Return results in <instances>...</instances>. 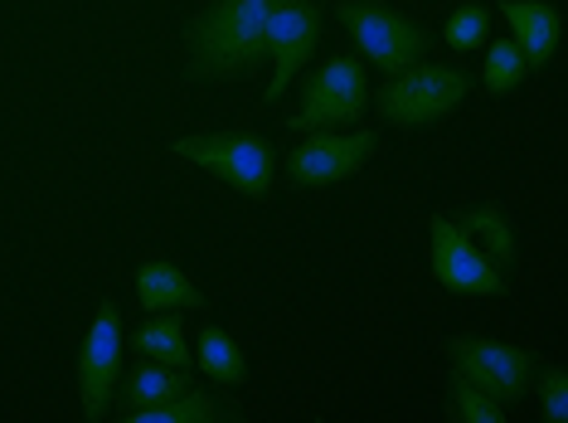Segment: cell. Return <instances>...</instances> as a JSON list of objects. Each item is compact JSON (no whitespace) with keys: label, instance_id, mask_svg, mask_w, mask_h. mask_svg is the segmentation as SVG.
<instances>
[{"label":"cell","instance_id":"1","mask_svg":"<svg viewBox=\"0 0 568 423\" xmlns=\"http://www.w3.org/2000/svg\"><path fill=\"white\" fill-rule=\"evenodd\" d=\"M277 0H219L210 16L200 20V30L190 34V59L210 79H239V73L257 69L263 54L267 16Z\"/></svg>","mask_w":568,"mask_h":423},{"label":"cell","instance_id":"2","mask_svg":"<svg viewBox=\"0 0 568 423\" xmlns=\"http://www.w3.org/2000/svg\"><path fill=\"white\" fill-rule=\"evenodd\" d=\"M175 157L190 165H204L210 175H219L224 185H234L239 195L263 200L277 185V157L267 141H257L253 132H214V137H180Z\"/></svg>","mask_w":568,"mask_h":423},{"label":"cell","instance_id":"3","mask_svg":"<svg viewBox=\"0 0 568 423\" xmlns=\"http://www.w3.org/2000/svg\"><path fill=\"white\" fill-rule=\"evenodd\" d=\"M341 20L351 24L355 44H359V59H369L379 73H404L413 69L418 59H428V30H423L413 16L394 6H379V0H351L341 6Z\"/></svg>","mask_w":568,"mask_h":423},{"label":"cell","instance_id":"4","mask_svg":"<svg viewBox=\"0 0 568 423\" xmlns=\"http://www.w3.org/2000/svg\"><path fill=\"white\" fill-rule=\"evenodd\" d=\"M369 108V69L355 54H335L306 79L302 88V108L292 112V132H326V127H345L355 118H365Z\"/></svg>","mask_w":568,"mask_h":423},{"label":"cell","instance_id":"5","mask_svg":"<svg viewBox=\"0 0 568 423\" xmlns=\"http://www.w3.org/2000/svg\"><path fill=\"white\" fill-rule=\"evenodd\" d=\"M471 83L462 69H447V63H413V69L394 73L389 83L379 88V118L398 122V127H423L437 122L447 112H457L467 102Z\"/></svg>","mask_w":568,"mask_h":423},{"label":"cell","instance_id":"6","mask_svg":"<svg viewBox=\"0 0 568 423\" xmlns=\"http://www.w3.org/2000/svg\"><path fill=\"white\" fill-rule=\"evenodd\" d=\"M433 278L447 292H467V298H500L506 292L500 263L486 259L476 234L457 220H433Z\"/></svg>","mask_w":568,"mask_h":423},{"label":"cell","instance_id":"7","mask_svg":"<svg viewBox=\"0 0 568 423\" xmlns=\"http://www.w3.org/2000/svg\"><path fill=\"white\" fill-rule=\"evenodd\" d=\"M374 151H379V137L374 132H341V127L306 132V141L292 147V157H287V181L296 190H321L335 181H351Z\"/></svg>","mask_w":568,"mask_h":423},{"label":"cell","instance_id":"8","mask_svg":"<svg viewBox=\"0 0 568 423\" xmlns=\"http://www.w3.org/2000/svg\"><path fill=\"white\" fill-rule=\"evenodd\" d=\"M321 44V6L316 0H277L273 16H267V34H263V54L273 59V83L267 98H282L287 83H296V73L306 69V59Z\"/></svg>","mask_w":568,"mask_h":423},{"label":"cell","instance_id":"9","mask_svg":"<svg viewBox=\"0 0 568 423\" xmlns=\"http://www.w3.org/2000/svg\"><path fill=\"white\" fill-rule=\"evenodd\" d=\"M122 380V312L118 302H102L88 326L83 355H79V400H83V419H102L118 394Z\"/></svg>","mask_w":568,"mask_h":423},{"label":"cell","instance_id":"10","mask_svg":"<svg viewBox=\"0 0 568 423\" xmlns=\"http://www.w3.org/2000/svg\"><path fill=\"white\" fill-rule=\"evenodd\" d=\"M452 375L481 384L486 394H496L500 404H515L529 394L535 384V361L520 345H500V341H452Z\"/></svg>","mask_w":568,"mask_h":423},{"label":"cell","instance_id":"11","mask_svg":"<svg viewBox=\"0 0 568 423\" xmlns=\"http://www.w3.org/2000/svg\"><path fill=\"white\" fill-rule=\"evenodd\" d=\"M500 20L510 24V40L520 44L529 69H545V63L559 54L564 20L549 0H500Z\"/></svg>","mask_w":568,"mask_h":423},{"label":"cell","instance_id":"12","mask_svg":"<svg viewBox=\"0 0 568 423\" xmlns=\"http://www.w3.org/2000/svg\"><path fill=\"white\" fill-rule=\"evenodd\" d=\"M136 302L141 312H175V306H204L200 288L171 263H141L136 273Z\"/></svg>","mask_w":568,"mask_h":423},{"label":"cell","instance_id":"13","mask_svg":"<svg viewBox=\"0 0 568 423\" xmlns=\"http://www.w3.org/2000/svg\"><path fill=\"white\" fill-rule=\"evenodd\" d=\"M122 419L126 423H219V419H234V414H224V409H219L210 394L180 390V394H171V400H161V404L126 409Z\"/></svg>","mask_w":568,"mask_h":423},{"label":"cell","instance_id":"14","mask_svg":"<svg viewBox=\"0 0 568 423\" xmlns=\"http://www.w3.org/2000/svg\"><path fill=\"white\" fill-rule=\"evenodd\" d=\"M132 351L141 361H161L171 370H190V345H185V326L175 322V316H156L151 312V322L132 336Z\"/></svg>","mask_w":568,"mask_h":423},{"label":"cell","instance_id":"15","mask_svg":"<svg viewBox=\"0 0 568 423\" xmlns=\"http://www.w3.org/2000/svg\"><path fill=\"white\" fill-rule=\"evenodd\" d=\"M195 365L210 375L214 384H243V375H248V361H243V345L229 336V331H200V351H195Z\"/></svg>","mask_w":568,"mask_h":423},{"label":"cell","instance_id":"16","mask_svg":"<svg viewBox=\"0 0 568 423\" xmlns=\"http://www.w3.org/2000/svg\"><path fill=\"white\" fill-rule=\"evenodd\" d=\"M185 375L190 370H171L161 361H141L132 370V380H126V409H146V404L171 400V394L185 390Z\"/></svg>","mask_w":568,"mask_h":423},{"label":"cell","instance_id":"17","mask_svg":"<svg viewBox=\"0 0 568 423\" xmlns=\"http://www.w3.org/2000/svg\"><path fill=\"white\" fill-rule=\"evenodd\" d=\"M481 54H486L481 59V83L490 88V93H510V88H520L529 79V59L520 54L515 40H496V44L486 40Z\"/></svg>","mask_w":568,"mask_h":423},{"label":"cell","instance_id":"18","mask_svg":"<svg viewBox=\"0 0 568 423\" xmlns=\"http://www.w3.org/2000/svg\"><path fill=\"white\" fill-rule=\"evenodd\" d=\"M443 40L452 49H462V54H476V49H486L490 40V10L486 6H457L443 24Z\"/></svg>","mask_w":568,"mask_h":423},{"label":"cell","instance_id":"19","mask_svg":"<svg viewBox=\"0 0 568 423\" xmlns=\"http://www.w3.org/2000/svg\"><path fill=\"white\" fill-rule=\"evenodd\" d=\"M452 419H462V423H506V409H500V400L486 394L481 384L452 375Z\"/></svg>","mask_w":568,"mask_h":423},{"label":"cell","instance_id":"20","mask_svg":"<svg viewBox=\"0 0 568 423\" xmlns=\"http://www.w3.org/2000/svg\"><path fill=\"white\" fill-rule=\"evenodd\" d=\"M467 229L471 234H486V243H490V253H496V263H510L515 259V239H510V229H506V214L500 210H476L471 220H467Z\"/></svg>","mask_w":568,"mask_h":423},{"label":"cell","instance_id":"21","mask_svg":"<svg viewBox=\"0 0 568 423\" xmlns=\"http://www.w3.org/2000/svg\"><path fill=\"white\" fill-rule=\"evenodd\" d=\"M539 414L549 423H568V380L564 370H545L539 375Z\"/></svg>","mask_w":568,"mask_h":423}]
</instances>
